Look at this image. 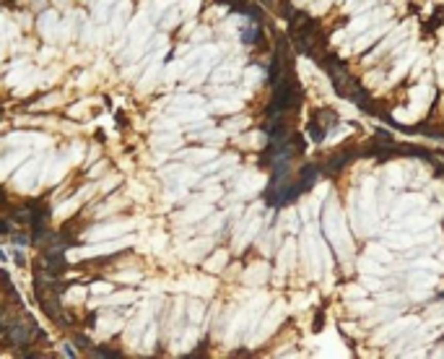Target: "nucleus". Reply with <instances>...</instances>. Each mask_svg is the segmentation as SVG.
Returning <instances> with one entry per match:
<instances>
[{
    "instance_id": "nucleus-4",
    "label": "nucleus",
    "mask_w": 444,
    "mask_h": 359,
    "mask_svg": "<svg viewBox=\"0 0 444 359\" xmlns=\"http://www.w3.org/2000/svg\"><path fill=\"white\" fill-rule=\"evenodd\" d=\"M314 120H317V123H319L322 128H325V130H328V128H333V125L338 123V115H335L333 109H319V112L314 115Z\"/></svg>"
},
{
    "instance_id": "nucleus-1",
    "label": "nucleus",
    "mask_w": 444,
    "mask_h": 359,
    "mask_svg": "<svg viewBox=\"0 0 444 359\" xmlns=\"http://www.w3.org/2000/svg\"><path fill=\"white\" fill-rule=\"evenodd\" d=\"M34 294H36V302L42 305L45 315L50 317L52 323H57V326H68V323H70V317L63 312V305H60V297H57L60 292H57V289L34 281Z\"/></svg>"
},
{
    "instance_id": "nucleus-5",
    "label": "nucleus",
    "mask_w": 444,
    "mask_h": 359,
    "mask_svg": "<svg viewBox=\"0 0 444 359\" xmlns=\"http://www.w3.org/2000/svg\"><path fill=\"white\" fill-rule=\"evenodd\" d=\"M241 42H245V45L260 42V26H257V21H255L252 26H245V29H241Z\"/></svg>"
},
{
    "instance_id": "nucleus-3",
    "label": "nucleus",
    "mask_w": 444,
    "mask_h": 359,
    "mask_svg": "<svg viewBox=\"0 0 444 359\" xmlns=\"http://www.w3.org/2000/svg\"><path fill=\"white\" fill-rule=\"evenodd\" d=\"M319 172H322L319 167H314V164H307V167L301 169V182H299V185H301V190H309V187L314 185V180H317V175H319Z\"/></svg>"
},
{
    "instance_id": "nucleus-6",
    "label": "nucleus",
    "mask_w": 444,
    "mask_h": 359,
    "mask_svg": "<svg viewBox=\"0 0 444 359\" xmlns=\"http://www.w3.org/2000/svg\"><path fill=\"white\" fill-rule=\"evenodd\" d=\"M348 159H351V154H340V156H335V159H330V164H325V172H338L340 167H346L348 164Z\"/></svg>"
},
{
    "instance_id": "nucleus-8",
    "label": "nucleus",
    "mask_w": 444,
    "mask_h": 359,
    "mask_svg": "<svg viewBox=\"0 0 444 359\" xmlns=\"http://www.w3.org/2000/svg\"><path fill=\"white\" fill-rule=\"evenodd\" d=\"M0 203H8V201H6V193H3V187H0Z\"/></svg>"
},
{
    "instance_id": "nucleus-7",
    "label": "nucleus",
    "mask_w": 444,
    "mask_h": 359,
    "mask_svg": "<svg viewBox=\"0 0 444 359\" xmlns=\"http://www.w3.org/2000/svg\"><path fill=\"white\" fill-rule=\"evenodd\" d=\"M325 128H322L319 123H317V120H312V123H309V136L314 138V141H322V138H325Z\"/></svg>"
},
{
    "instance_id": "nucleus-2",
    "label": "nucleus",
    "mask_w": 444,
    "mask_h": 359,
    "mask_svg": "<svg viewBox=\"0 0 444 359\" xmlns=\"http://www.w3.org/2000/svg\"><path fill=\"white\" fill-rule=\"evenodd\" d=\"M3 336H6V341L11 346L21 349V346H29L39 336V328H36V323L31 320L29 315H24V317H18V320H6Z\"/></svg>"
}]
</instances>
